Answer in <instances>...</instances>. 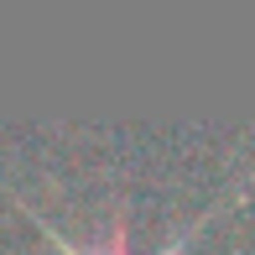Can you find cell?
Instances as JSON below:
<instances>
[{
	"mask_svg": "<svg viewBox=\"0 0 255 255\" xmlns=\"http://www.w3.org/2000/svg\"><path fill=\"white\" fill-rule=\"evenodd\" d=\"M245 182H250V172H245V177H240L235 188H229L224 198H219V203H208L203 214L193 219V224H182L177 235H172L167 245H161V250H130V245H125V224H115V229H110V240H104V245H73V240H68V235H57V224H52V219H42L37 208H26V214H31V219H37V224H42V229H47V235L57 240V255H182V250L193 245V235H198V229L208 224V219H219V214H224L229 203L240 198V193H245Z\"/></svg>",
	"mask_w": 255,
	"mask_h": 255,
	"instance_id": "6da1fadb",
	"label": "cell"
}]
</instances>
